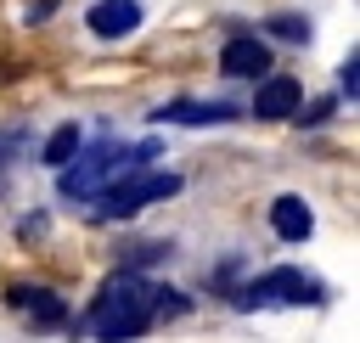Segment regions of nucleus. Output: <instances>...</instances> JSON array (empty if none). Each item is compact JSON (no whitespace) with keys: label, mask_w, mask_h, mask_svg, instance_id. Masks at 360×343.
I'll use <instances>...</instances> for the list:
<instances>
[{"label":"nucleus","mask_w":360,"mask_h":343,"mask_svg":"<svg viewBox=\"0 0 360 343\" xmlns=\"http://www.w3.org/2000/svg\"><path fill=\"white\" fill-rule=\"evenodd\" d=\"M270 34H281V39H309V22L292 17V11H281V17H270Z\"/></svg>","instance_id":"f8f14e48"},{"label":"nucleus","mask_w":360,"mask_h":343,"mask_svg":"<svg viewBox=\"0 0 360 343\" xmlns=\"http://www.w3.org/2000/svg\"><path fill=\"white\" fill-rule=\"evenodd\" d=\"M326 112H332V101H315V107H309V112H298V118H304V124H321Z\"/></svg>","instance_id":"2eb2a0df"},{"label":"nucleus","mask_w":360,"mask_h":343,"mask_svg":"<svg viewBox=\"0 0 360 343\" xmlns=\"http://www.w3.org/2000/svg\"><path fill=\"white\" fill-rule=\"evenodd\" d=\"M152 118L158 124H231L236 107H225V101H163Z\"/></svg>","instance_id":"1a4fd4ad"},{"label":"nucleus","mask_w":360,"mask_h":343,"mask_svg":"<svg viewBox=\"0 0 360 343\" xmlns=\"http://www.w3.org/2000/svg\"><path fill=\"white\" fill-rule=\"evenodd\" d=\"M326 298V287L315 281V276H304V270H264L253 287H242V309H253V304H321Z\"/></svg>","instance_id":"20e7f679"},{"label":"nucleus","mask_w":360,"mask_h":343,"mask_svg":"<svg viewBox=\"0 0 360 343\" xmlns=\"http://www.w3.org/2000/svg\"><path fill=\"white\" fill-rule=\"evenodd\" d=\"M253 112L259 118H292L298 112V79L292 73H270L259 84V96H253Z\"/></svg>","instance_id":"6e6552de"},{"label":"nucleus","mask_w":360,"mask_h":343,"mask_svg":"<svg viewBox=\"0 0 360 343\" xmlns=\"http://www.w3.org/2000/svg\"><path fill=\"white\" fill-rule=\"evenodd\" d=\"M270 231H276L281 242H304V236L315 231L309 202H304V197H276V202H270Z\"/></svg>","instance_id":"9d476101"},{"label":"nucleus","mask_w":360,"mask_h":343,"mask_svg":"<svg viewBox=\"0 0 360 343\" xmlns=\"http://www.w3.org/2000/svg\"><path fill=\"white\" fill-rule=\"evenodd\" d=\"M338 90H343V96H349V101H354V96H360V56H349V62H343V67H338Z\"/></svg>","instance_id":"4468645a"},{"label":"nucleus","mask_w":360,"mask_h":343,"mask_svg":"<svg viewBox=\"0 0 360 343\" xmlns=\"http://www.w3.org/2000/svg\"><path fill=\"white\" fill-rule=\"evenodd\" d=\"M180 191V174L174 169H124L112 186H101V219H129V214H141L146 202H163V197H174Z\"/></svg>","instance_id":"f03ea898"},{"label":"nucleus","mask_w":360,"mask_h":343,"mask_svg":"<svg viewBox=\"0 0 360 343\" xmlns=\"http://www.w3.org/2000/svg\"><path fill=\"white\" fill-rule=\"evenodd\" d=\"M152 281L135 270V264H124L101 292H96V304H90V315H84V326L101 337V343H124V337H141L146 326H152Z\"/></svg>","instance_id":"f257e3e1"},{"label":"nucleus","mask_w":360,"mask_h":343,"mask_svg":"<svg viewBox=\"0 0 360 343\" xmlns=\"http://www.w3.org/2000/svg\"><path fill=\"white\" fill-rule=\"evenodd\" d=\"M219 67H225L231 79H264L270 51H264V39H253V34H231L225 51H219Z\"/></svg>","instance_id":"39448f33"},{"label":"nucleus","mask_w":360,"mask_h":343,"mask_svg":"<svg viewBox=\"0 0 360 343\" xmlns=\"http://www.w3.org/2000/svg\"><path fill=\"white\" fill-rule=\"evenodd\" d=\"M169 253H174L169 242H135V253H129L124 264H135V270H141V264H158V259H169Z\"/></svg>","instance_id":"ddd939ff"},{"label":"nucleus","mask_w":360,"mask_h":343,"mask_svg":"<svg viewBox=\"0 0 360 343\" xmlns=\"http://www.w3.org/2000/svg\"><path fill=\"white\" fill-rule=\"evenodd\" d=\"M11 309H22L34 326H62V321H68V304H62L51 287H28V281L11 287Z\"/></svg>","instance_id":"0eeeda50"},{"label":"nucleus","mask_w":360,"mask_h":343,"mask_svg":"<svg viewBox=\"0 0 360 343\" xmlns=\"http://www.w3.org/2000/svg\"><path fill=\"white\" fill-rule=\"evenodd\" d=\"M79 146H84V129H79V124H56V129H51V141H45V152H39V163L62 169V163H68Z\"/></svg>","instance_id":"9b49d317"},{"label":"nucleus","mask_w":360,"mask_h":343,"mask_svg":"<svg viewBox=\"0 0 360 343\" xmlns=\"http://www.w3.org/2000/svg\"><path fill=\"white\" fill-rule=\"evenodd\" d=\"M118 163H124V157H118V146H112V141H101V146H90V152L79 146V152L62 163V174H56V191L84 202V197H96V191H101V180H107ZM124 169H129V163H124Z\"/></svg>","instance_id":"7ed1b4c3"},{"label":"nucleus","mask_w":360,"mask_h":343,"mask_svg":"<svg viewBox=\"0 0 360 343\" xmlns=\"http://www.w3.org/2000/svg\"><path fill=\"white\" fill-rule=\"evenodd\" d=\"M84 22H90L96 39H124V34L141 28V6H135V0H96V6L84 11Z\"/></svg>","instance_id":"423d86ee"}]
</instances>
